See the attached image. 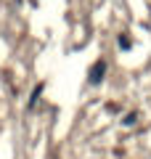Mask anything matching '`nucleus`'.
Here are the masks:
<instances>
[{
  "instance_id": "nucleus-1",
  "label": "nucleus",
  "mask_w": 151,
  "mask_h": 159,
  "mask_svg": "<svg viewBox=\"0 0 151 159\" xmlns=\"http://www.w3.org/2000/svg\"><path fill=\"white\" fill-rule=\"evenodd\" d=\"M103 72H106V64H103V61H95L93 69H90V82H93V85H98L101 80H103Z\"/></svg>"
}]
</instances>
